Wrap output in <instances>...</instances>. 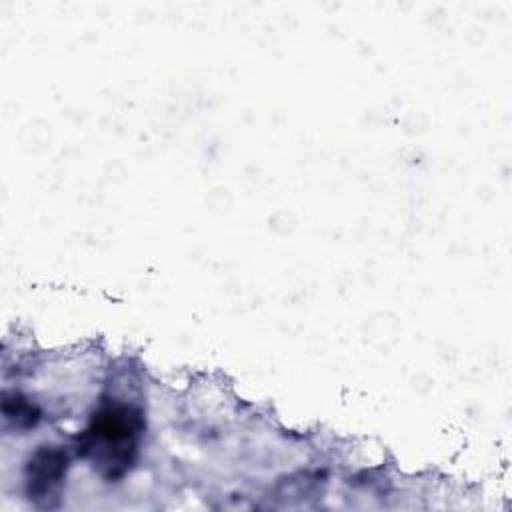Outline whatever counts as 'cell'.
<instances>
[{
  "instance_id": "1",
  "label": "cell",
  "mask_w": 512,
  "mask_h": 512,
  "mask_svg": "<svg viewBox=\"0 0 512 512\" xmlns=\"http://www.w3.org/2000/svg\"><path fill=\"white\" fill-rule=\"evenodd\" d=\"M144 420L138 408L108 402L96 410L86 430L78 436V454L94 464L102 476H124L138 458Z\"/></svg>"
},
{
  "instance_id": "2",
  "label": "cell",
  "mask_w": 512,
  "mask_h": 512,
  "mask_svg": "<svg viewBox=\"0 0 512 512\" xmlns=\"http://www.w3.org/2000/svg\"><path fill=\"white\" fill-rule=\"evenodd\" d=\"M68 468V454L60 446H40L26 464L24 482L30 500H44L56 494Z\"/></svg>"
}]
</instances>
